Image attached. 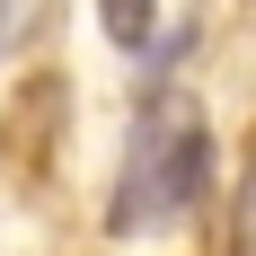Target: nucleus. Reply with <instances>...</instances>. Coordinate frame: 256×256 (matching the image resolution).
I'll list each match as a JSON object with an SVG mask.
<instances>
[{"instance_id": "nucleus-1", "label": "nucleus", "mask_w": 256, "mask_h": 256, "mask_svg": "<svg viewBox=\"0 0 256 256\" xmlns=\"http://www.w3.org/2000/svg\"><path fill=\"white\" fill-rule=\"evenodd\" d=\"M204 186H212V124H204V106L159 98L150 115H142V132H132L124 194L106 204V221H115V230L177 221V212H194V204H204Z\"/></svg>"}, {"instance_id": "nucleus-2", "label": "nucleus", "mask_w": 256, "mask_h": 256, "mask_svg": "<svg viewBox=\"0 0 256 256\" xmlns=\"http://www.w3.org/2000/svg\"><path fill=\"white\" fill-rule=\"evenodd\" d=\"M98 18H106V44L150 53V18H159V0H98Z\"/></svg>"}, {"instance_id": "nucleus-3", "label": "nucleus", "mask_w": 256, "mask_h": 256, "mask_svg": "<svg viewBox=\"0 0 256 256\" xmlns=\"http://www.w3.org/2000/svg\"><path fill=\"white\" fill-rule=\"evenodd\" d=\"M238 256H256V159H248V186H238Z\"/></svg>"}, {"instance_id": "nucleus-4", "label": "nucleus", "mask_w": 256, "mask_h": 256, "mask_svg": "<svg viewBox=\"0 0 256 256\" xmlns=\"http://www.w3.org/2000/svg\"><path fill=\"white\" fill-rule=\"evenodd\" d=\"M0 26H9V0H0Z\"/></svg>"}]
</instances>
